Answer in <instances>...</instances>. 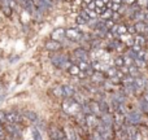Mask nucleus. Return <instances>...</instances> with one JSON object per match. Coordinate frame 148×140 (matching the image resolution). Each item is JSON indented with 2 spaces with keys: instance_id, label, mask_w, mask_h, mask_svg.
<instances>
[{
  "instance_id": "obj_1",
  "label": "nucleus",
  "mask_w": 148,
  "mask_h": 140,
  "mask_svg": "<svg viewBox=\"0 0 148 140\" xmlns=\"http://www.w3.org/2000/svg\"><path fill=\"white\" fill-rule=\"evenodd\" d=\"M49 61H51V64L53 65V68L60 69V70H65V71L73 65V61H72V59H70V55L65 53V52L51 53Z\"/></svg>"
},
{
  "instance_id": "obj_2",
  "label": "nucleus",
  "mask_w": 148,
  "mask_h": 140,
  "mask_svg": "<svg viewBox=\"0 0 148 140\" xmlns=\"http://www.w3.org/2000/svg\"><path fill=\"white\" fill-rule=\"evenodd\" d=\"M61 110L65 113V115L68 117H74L77 115L79 112H81V105L73 99V97H69V99H64L61 102Z\"/></svg>"
},
{
  "instance_id": "obj_3",
  "label": "nucleus",
  "mask_w": 148,
  "mask_h": 140,
  "mask_svg": "<svg viewBox=\"0 0 148 140\" xmlns=\"http://www.w3.org/2000/svg\"><path fill=\"white\" fill-rule=\"evenodd\" d=\"M143 122V114L138 109L129 110L125 115V125L127 126H136L138 127Z\"/></svg>"
},
{
  "instance_id": "obj_4",
  "label": "nucleus",
  "mask_w": 148,
  "mask_h": 140,
  "mask_svg": "<svg viewBox=\"0 0 148 140\" xmlns=\"http://www.w3.org/2000/svg\"><path fill=\"white\" fill-rule=\"evenodd\" d=\"M82 33L78 27H66L65 29V38L70 42H74V43H79L82 39Z\"/></svg>"
},
{
  "instance_id": "obj_5",
  "label": "nucleus",
  "mask_w": 148,
  "mask_h": 140,
  "mask_svg": "<svg viewBox=\"0 0 148 140\" xmlns=\"http://www.w3.org/2000/svg\"><path fill=\"white\" fill-rule=\"evenodd\" d=\"M47 134H48L51 140H57V139L65 138V128L62 130V127H59V126H56V125H48V127H47Z\"/></svg>"
},
{
  "instance_id": "obj_6",
  "label": "nucleus",
  "mask_w": 148,
  "mask_h": 140,
  "mask_svg": "<svg viewBox=\"0 0 148 140\" xmlns=\"http://www.w3.org/2000/svg\"><path fill=\"white\" fill-rule=\"evenodd\" d=\"M25 118L22 117L21 113L17 110H12V112H5V123H10V125H22V121Z\"/></svg>"
},
{
  "instance_id": "obj_7",
  "label": "nucleus",
  "mask_w": 148,
  "mask_h": 140,
  "mask_svg": "<svg viewBox=\"0 0 148 140\" xmlns=\"http://www.w3.org/2000/svg\"><path fill=\"white\" fill-rule=\"evenodd\" d=\"M62 44L60 42H56V40H52V39H47L44 42V49L51 53H57V52H61L62 51Z\"/></svg>"
},
{
  "instance_id": "obj_8",
  "label": "nucleus",
  "mask_w": 148,
  "mask_h": 140,
  "mask_svg": "<svg viewBox=\"0 0 148 140\" xmlns=\"http://www.w3.org/2000/svg\"><path fill=\"white\" fill-rule=\"evenodd\" d=\"M100 125V117L96 114H86V126L90 131H94L96 130V127Z\"/></svg>"
},
{
  "instance_id": "obj_9",
  "label": "nucleus",
  "mask_w": 148,
  "mask_h": 140,
  "mask_svg": "<svg viewBox=\"0 0 148 140\" xmlns=\"http://www.w3.org/2000/svg\"><path fill=\"white\" fill-rule=\"evenodd\" d=\"M49 39L62 43V42L65 40V27H61V26L55 27L53 30L51 31V38H49Z\"/></svg>"
},
{
  "instance_id": "obj_10",
  "label": "nucleus",
  "mask_w": 148,
  "mask_h": 140,
  "mask_svg": "<svg viewBox=\"0 0 148 140\" xmlns=\"http://www.w3.org/2000/svg\"><path fill=\"white\" fill-rule=\"evenodd\" d=\"M105 81H107V76H105V74L101 73V71H95V73L92 74V76L90 78V83H92L96 87H100Z\"/></svg>"
},
{
  "instance_id": "obj_11",
  "label": "nucleus",
  "mask_w": 148,
  "mask_h": 140,
  "mask_svg": "<svg viewBox=\"0 0 148 140\" xmlns=\"http://www.w3.org/2000/svg\"><path fill=\"white\" fill-rule=\"evenodd\" d=\"M21 114H22V117L25 118V120L30 121V122H33L34 125H35L36 122L39 121V115L38 113L35 112V110H31V109H25L21 112Z\"/></svg>"
},
{
  "instance_id": "obj_12",
  "label": "nucleus",
  "mask_w": 148,
  "mask_h": 140,
  "mask_svg": "<svg viewBox=\"0 0 148 140\" xmlns=\"http://www.w3.org/2000/svg\"><path fill=\"white\" fill-rule=\"evenodd\" d=\"M100 123L103 126H105V127L113 130V114L112 113H103L100 115Z\"/></svg>"
},
{
  "instance_id": "obj_13",
  "label": "nucleus",
  "mask_w": 148,
  "mask_h": 140,
  "mask_svg": "<svg viewBox=\"0 0 148 140\" xmlns=\"http://www.w3.org/2000/svg\"><path fill=\"white\" fill-rule=\"evenodd\" d=\"M136 105H138V108H136V109H138L142 114H143V115H148V102L142 96L140 97H136Z\"/></svg>"
},
{
  "instance_id": "obj_14",
  "label": "nucleus",
  "mask_w": 148,
  "mask_h": 140,
  "mask_svg": "<svg viewBox=\"0 0 148 140\" xmlns=\"http://www.w3.org/2000/svg\"><path fill=\"white\" fill-rule=\"evenodd\" d=\"M133 39H134V44L142 47V48H147L148 39H147L146 35H139V34H135V35H133Z\"/></svg>"
},
{
  "instance_id": "obj_15",
  "label": "nucleus",
  "mask_w": 148,
  "mask_h": 140,
  "mask_svg": "<svg viewBox=\"0 0 148 140\" xmlns=\"http://www.w3.org/2000/svg\"><path fill=\"white\" fill-rule=\"evenodd\" d=\"M87 105H88V109H90V113H92V114H96V115H101V112H100V107H99V102H97V100L95 99H91L88 102H87Z\"/></svg>"
},
{
  "instance_id": "obj_16",
  "label": "nucleus",
  "mask_w": 148,
  "mask_h": 140,
  "mask_svg": "<svg viewBox=\"0 0 148 140\" xmlns=\"http://www.w3.org/2000/svg\"><path fill=\"white\" fill-rule=\"evenodd\" d=\"M62 92H64V99H69L73 97L74 94L77 92V88L72 84H62Z\"/></svg>"
},
{
  "instance_id": "obj_17",
  "label": "nucleus",
  "mask_w": 148,
  "mask_h": 140,
  "mask_svg": "<svg viewBox=\"0 0 148 140\" xmlns=\"http://www.w3.org/2000/svg\"><path fill=\"white\" fill-rule=\"evenodd\" d=\"M114 136L117 138V140H130V135H129V132H127L126 126H123V127H121L118 131H116Z\"/></svg>"
},
{
  "instance_id": "obj_18",
  "label": "nucleus",
  "mask_w": 148,
  "mask_h": 140,
  "mask_svg": "<svg viewBox=\"0 0 148 140\" xmlns=\"http://www.w3.org/2000/svg\"><path fill=\"white\" fill-rule=\"evenodd\" d=\"M135 25V30H136V34H139V35H146L148 33V25L144 22H136L134 23Z\"/></svg>"
},
{
  "instance_id": "obj_19",
  "label": "nucleus",
  "mask_w": 148,
  "mask_h": 140,
  "mask_svg": "<svg viewBox=\"0 0 148 140\" xmlns=\"http://www.w3.org/2000/svg\"><path fill=\"white\" fill-rule=\"evenodd\" d=\"M113 66H116L117 69H121L122 66H125V61H123L122 55H117L113 57Z\"/></svg>"
},
{
  "instance_id": "obj_20",
  "label": "nucleus",
  "mask_w": 148,
  "mask_h": 140,
  "mask_svg": "<svg viewBox=\"0 0 148 140\" xmlns=\"http://www.w3.org/2000/svg\"><path fill=\"white\" fill-rule=\"evenodd\" d=\"M134 65H135V66L138 68L140 71H144L146 69H148V62L143 61V60H140V59H135V60H134Z\"/></svg>"
},
{
  "instance_id": "obj_21",
  "label": "nucleus",
  "mask_w": 148,
  "mask_h": 140,
  "mask_svg": "<svg viewBox=\"0 0 148 140\" xmlns=\"http://www.w3.org/2000/svg\"><path fill=\"white\" fill-rule=\"evenodd\" d=\"M129 75L133 76V78H136V76H140L143 75V71H140L138 69V68L135 66V65H133V66H129Z\"/></svg>"
},
{
  "instance_id": "obj_22",
  "label": "nucleus",
  "mask_w": 148,
  "mask_h": 140,
  "mask_svg": "<svg viewBox=\"0 0 148 140\" xmlns=\"http://www.w3.org/2000/svg\"><path fill=\"white\" fill-rule=\"evenodd\" d=\"M112 14H113V12L110 9H107V8H104L103 9V12H101V14L99 16V18L101 21H107V20H112Z\"/></svg>"
},
{
  "instance_id": "obj_23",
  "label": "nucleus",
  "mask_w": 148,
  "mask_h": 140,
  "mask_svg": "<svg viewBox=\"0 0 148 140\" xmlns=\"http://www.w3.org/2000/svg\"><path fill=\"white\" fill-rule=\"evenodd\" d=\"M66 73L69 74L70 76H77L78 78V75H79V73H81V70H79V68H78V65L77 64H73L72 66L69 68V69L66 70Z\"/></svg>"
},
{
  "instance_id": "obj_24",
  "label": "nucleus",
  "mask_w": 148,
  "mask_h": 140,
  "mask_svg": "<svg viewBox=\"0 0 148 140\" xmlns=\"http://www.w3.org/2000/svg\"><path fill=\"white\" fill-rule=\"evenodd\" d=\"M52 92H53V97H57V99L64 100V92H62V87L61 86L53 87V88H52Z\"/></svg>"
},
{
  "instance_id": "obj_25",
  "label": "nucleus",
  "mask_w": 148,
  "mask_h": 140,
  "mask_svg": "<svg viewBox=\"0 0 148 140\" xmlns=\"http://www.w3.org/2000/svg\"><path fill=\"white\" fill-rule=\"evenodd\" d=\"M117 68L116 66H109L108 68V70L105 71V76H107V79H112V78H114L116 76V74H117Z\"/></svg>"
},
{
  "instance_id": "obj_26",
  "label": "nucleus",
  "mask_w": 148,
  "mask_h": 140,
  "mask_svg": "<svg viewBox=\"0 0 148 140\" xmlns=\"http://www.w3.org/2000/svg\"><path fill=\"white\" fill-rule=\"evenodd\" d=\"M31 136H33L34 140H43V136H42L40 131H39L35 126H33V128H31Z\"/></svg>"
},
{
  "instance_id": "obj_27",
  "label": "nucleus",
  "mask_w": 148,
  "mask_h": 140,
  "mask_svg": "<svg viewBox=\"0 0 148 140\" xmlns=\"http://www.w3.org/2000/svg\"><path fill=\"white\" fill-rule=\"evenodd\" d=\"M1 12L3 14H5V17H10L13 14V8H10V5H1Z\"/></svg>"
},
{
  "instance_id": "obj_28",
  "label": "nucleus",
  "mask_w": 148,
  "mask_h": 140,
  "mask_svg": "<svg viewBox=\"0 0 148 140\" xmlns=\"http://www.w3.org/2000/svg\"><path fill=\"white\" fill-rule=\"evenodd\" d=\"M77 65H78V68H79V70H81V71H86L87 69H90V68H91V64H90V62H87V61H79Z\"/></svg>"
},
{
  "instance_id": "obj_29",
  "label": "nucleus",
  "mask_w": 148,
  "mask_h": 140,
  "mask_svg": "<svg viewBox=\"0 0 148 140\" xmlns=\"http://www.w3.org/2000/svg\"><path fill=\"white\" fill-rule=\"evenodd\" d=\"M138 59L143 60V61H147L148 62V49L147 48H143L140 52L138 53Z\"/></svg>"
},
{
  "instance_id": "obj_30",
  "label": "nucleus",
  "mask_w": 148,
  "mask_h": 140,
  "mask_svg": "<svg viewBox=\"0 0 148 140\" xmlns=\"http://www.w3.org/2000/svg\"><path fill=\"white\" fill-rule=\"evenodd\" d=\"M75 23H77V25H79V26H87V21L84 20L81 14H77L75 16Z\"/></svg>"
},
{
  "instance_id": "obj_31",
  "label": "nucleus",
  "mask_w": 148,
  "mask_h": 140,
  "mask_svg": "<svg viewBox=\"0 0 148 140\" xmlns=\"http://www.w3.org/2000/svg\"><path fill=\"white\" fill-rule=\"evenodd\" d=\"M126 29H127V34H130V35H135L136 34L135 25L134 23H126Z\"/></svg>"
},
{
  "instance_id": "obj_32",
  "label": "nucleus",
  "mask_w": 148,
  "mask_h": 140,
  "mask_svg": "<svg viewBox=\"0 0 148 140\" xmlns=\"http://www.w3.org/2000/svg\"><path fill=\"white\" fill-rule=\"evenodd\" d=\"M112 20L114 21L116 23H120L121 21L123 20V17H122V16H121L118 12H113V14H112Z\"/></svg>"
},
{
  "instance_id": "obj_33",
  "label": "nucleus",
  "mask_w": 148,
  "mask_h": 140,
  "mask_svg": "<svg viewBox=\"0 0 148 140\" xmlns=\"http://www.w3.org/2000/svg\"><path fill=\"white\" fill-rule=\"evenodd\" d=\"M123 56V61H125V66H133L134 65V60L131 59V57H129V56H126V55H122Z\"/></svg>"
},
{
  "instance_id": "obj_34",
  "label": "nucleus",
  "mask_w": 148,
  "mask_h": 140,
  "mask_svg": "<svg viewBox=\"0 0 148 140\" xmlns=\"http://www.w3.org/2000/svg\"><path fill=\"white\" fill-rule=\"evenodd\" d=\"M136 5L140 7L142 9H147L148 8V0H136Z\"/></svg>"
},
{
  "instance_id": "obj_35",
  "label": "nucleus",
  "mask_w": 148,
  "mask_h": 140,
  "mask_svg": "<svg viewBox=\"0 0 148 140\" xmlns=\"http://www.w3.org/2000/svg\"><path fill=\"white\" fill-rule=\"evenodd\" d=\"M104 25H105V27H107V30L109 31V30H112V27L116 25V22L113 20H107V21H104Z\"/></svg>"
},
{
  "instance_id": "obj_36",
  "label": "nucleus",
  "mask_w": 148,
  "mask_h": 140,
  "mask_svg": "<svg viewBox=\"0 0 148 140\" xmlns=\"http://www.w3.org/2000/svg\"><path fill=\"white\" fill-rule=\"evenodd\" d=\"M143 138H144V136H143V134H142V131L138 128V131L135 132V135L131 136V140H144Z\"/></svg>"
},
{
  "instance_id": "obj_37",
  "label": "nucleus",
  "mask_w": 148,
  "mask_h": 140,
  "mask_svg": "<svg viewBox=\"0 0 148 140\" xmlns=\"http://www.w3.org/2000/svg\"><path fill=\"white\" fill-rule=\"evenodd\" d=\"M94 3L96 5V8H100V9H104L105 8V3L103 0H94Z\"/></svg>"
},
{
  "instance_id": "obj_38",
  "label": "nucleus",
  "mask_w": 148,
  "mask_h": 140,
  "mask_svg": "<svg viewBox=\"0 0 148 140\" xmlns=\"http://www.w3.org/2000/svg\"><path fill=\"white\" fill-rule=\"evenodd\" d=\"M5 123V110H0V126Z\"/></svg>"
},
{
  "instance_id": "obj_39",
  "label": "nucleus",
  "mask_w": 148,
  "mask_h": 140,
  "mask_svg": "<svg viewBox=\"0 0 148 140\" xmlns=\"http://www.w3.org/2000/svg\"><path fill=\"white\" fill-rule=\"evenodd\" d=\"M87 9H88V10H95V9H96V5H95V3L94 1H91V3H90V4H87Z\"/></svg>"
},
{
  "instance_id": "obj_40",
  "label": "nucleus",
  "mask_w": 148,
  "mask_h": 140,
  "mask_svg": "<svg viewBox=\"0 0 148 140\" xmlns=\"http://www.w3.org/2000/svg\"><path fill=\"white\" fill-rule=\"evenodd\" d=\"M123 4H126V5H134V4H136V0H123Z\"/></svg>"
},
{
  "instance_id": "obj_41",
  "label": "nucleus",
  "mask_w": 148,
  "mask_h": 140,
  "mask_svg": "<svg viewBox=\"0 0 148 140\" xmlns=\"http://www.w3.org/2000/svg\"><path fill=\"white\" fill-rule=\"evenodd\" d=\"M110 1L114 4H123V0H110Z\"/></svg>"
},
{
  "instance_id": "obj_42",
  "label": "nucleus",
  "mask_w": 148,
  "mask_h": 140,
  "mask_svg": "<svg viewBox=\"0 0 148 140\" xmlns=\"http://www.w3.org/2000/svg\"><path fill=\"white\" fill-rule=\"evenodd\" d=\"M142 97H143V99H144V100H146V101L148 102V94H147V92H144V94L142 95Z\"/></svg>"
},
{
  "instance_id": "obj_43",
  "label": "nucleus",
  "mask_w": 148,
  "mask_h": 140,
  "mask_svg": "<svg viewBox=\"0 0 148 140\" xmlns=\"http://www.w3.org/2000/svg\"><path fill=\"white\" fill-rule=\"evenodd\" d=\"M64 1H65V3H73L74 0H64Z\"/></svg>"
},
{
  "instance_id": "obj_44",
  "label": "nucleus",
  "mask_w": 148,
  "mask_h": 140,
  "mask_svg": "<svg viewBox=\"0 0 148 140\" xmlns=\"http://www.w3.org/2000/svg\"><path fill=\"white\" fill-rule=\"evenodd\" d=\"M103 1H104V3H105V5H107V4H108V3H109V1H110V0H103Z\"/></svg>"
},
{
  "instance_id": "obj_45",
  "label": "nucleus",
  "mask_w": 148,
  "mask_h": 140,
  "mask_svg": "<svg viewBox=\"0 0 148 140\" xmlns=\"http://www.w3.org/2000/svg\"><path fill=\"white\" fill-rule=\"evenodd\" d=\"M57 140H68V139H66V136H65V138H61V139H57Z\"/></svg>"
},
{
  "instance_id": "obj_46",
  "label": "nucleus",
  "mask_w": 148,
  "mask_h": 140,
  "mask_svg": "<svg viewBox=\"0 0 148 140\" xmlns=\"http://www.w3.org/2000/svg\"><path fill=\"white\" fill-rule=\"evenodd\" d=\"M146 36H147V39H148V33H147V34H146Z\"/></svg>"
},
{
  "instance_id": "obj_47",
  "label": "nucleus",
  "mask_w": 148,
  "mask_h": 140,
  "mask_svg": "<svg viewBox=\"0 0 148 140\" xmlns=\"http://www.w3.org/2000/svg\"><path fill=\"white\" fill-rule=\"evenodd\" d=\"M147 83H148V78H147Z\"/></svg>"
},
{
  "instance_id": "obj_48",
  "label": "nucleus",
  "mask_w": 148,
  "mask_h": 140,
  "mask_svg": "<svg viewBox=\"0 0 148 140\" xmlns=\"http://www.w3.org/2000/svg\"><path fill=\"white\" fill-rule=\"evenodd\" d=\"M147 12H148V8H147Z\"/></svg>"
}]
</instances>
